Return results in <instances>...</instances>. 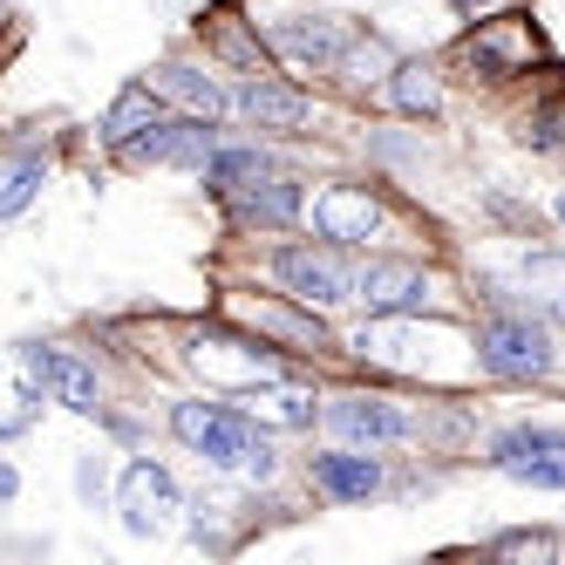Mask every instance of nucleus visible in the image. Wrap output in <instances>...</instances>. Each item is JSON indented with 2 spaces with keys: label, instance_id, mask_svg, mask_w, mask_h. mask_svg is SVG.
Wrapping results in <instances>:
<instances>
[{
  "label": "nucleus",
  "instance_id": "nucleus-39",
  "mask_svg": "<svg viewBox=\"0 0 565 565\" xmlns=\"http://www.w3.org/2000/svg\"><path fill=\"white\" fill-rule=\"evenodd\" d=\"M558 375H565V334H558Z\"/></svg>",
  "mask_w": 565,
  "mask_h": 565
},
{
  "label": "nucleus",
  "instance_id": "nucleus-29",
  "mask_svg": "<svg viewBox=\"0 0 565 565\" xmlns=\"http://www.w3.org/2000/svg\"><path fill=\"white\" fill-rule=\"evenodd\" d=\"M157 116H164V96H157L150 83H143V75H124V83H116V96L96 109V124L83 130V143L103 157V164H109V157L116 150H124L130 137H143L150 124H157Z\"/></svg>",
  "mask_w": 565,
  "mask_h": 565
},
{
  "label": "nucleus",
  "instance_id": "nucleus-37",
  "mask_svg": "<svg viewBox=\"0 0 565 565\" xmlns=\"http://www.w3.org/2000/svg\"><path fill=\"white\" fill-rule=\"evenodd\" d=\"M539 212H545V225H552V232H565V171H558V184H545Z\"/></svg>",
  "mask_w": 565,
  "mask_h": 565
},
{
  "label": "nucleus",
  "instance_id": "nucleus-36",
  "mask_svg": "<svg viewBox=\"0 0 565 565\" xmlns=\"http://www.w3.org/2000/svg\"><path fill=\"white\" fill-rule=\"evenodd\" d=\"M21 491H28V477H21V463L0 450V504H21Z\"/></svg>",
  "mask_w": 565,
  "mask_h": 565
},
{
  "label": "nucleus",
  "instance_id": "nucleus-22",
  "mask_svg": "<svg viewBox=\"0 0 565 565\" xmlns=\"http://www.w3.org/2000/svg\"><path fill=\"white\" fill-rule=\"evenodd\" d=\"M395 55H402V42H395L382 21L354 14L348 49H341L334 75H328V103H334V109H348V116H369V109H375V89H382V75L395 68Z\"/></svg>",
  "mask_w": 565,
  "mask_h": 565
},
{
  "label": "nucleus",
  "instance_id": "nucleus-34",
  "mask_svg": "<svg viewBox=\"0 0 565 565\" xmlns=\"http://www.w3.org/2000/svg\"><path fill=\"white\" fill-rule=\"evenodd\" d=\"M504 8H518V0H443L450 21H483V14H504Z\"/></svg>",
  "mask_w": 565,
  "mask_h": 565
},
{
  "label": "nucleus",
  "instance_id": "nucleus-8",
  "mask_svg": "<svg viewBox=\"0 0 565 565\" xmlns=\"http://www.w3.org/2000/svg\"><path fill=\"white\" fill-rule=\"evenodd\" d=\"M232 253V273L259 279V287L287 294V300H307L320 313L348 320L354 313V253L328 246L313 232H273V238H253V246H225Z\"/></svg>",
  "mask_w": 565,
  "mask_h": 565
},
{
  "label": "nucleus",
  "instance_id": "nucleus-18",
  "mask_svg": "<svg viewBox=\"0 0 565 565\" xmlns=\"http://www.w3.org/2000/svg\"><path fill=\"white\" fill-rule=\"evenodd\" d=\"M14 369L34 375L49 388V409L75 416V423H96V409L116 395V375H109V361L83 341H62V334H21L14 341Z\"/></svg>",
  "mask_w": 565,
  "mask_h": 565
},
{
  "label": "nucleus",
  "instance_id": "nucleus-26",
  "mask_svg": "<svg viewBox=\"0 0 565 565\" xmlns=\"http://www.w3.org/2000/svg\"><path fill=\"white\" fill-rule=\"evenodd\" d=\"M294 150H279V143H266V137H246V130H225L218 143H212V157L198 164V178H191V191L205 198V205H218V198H232V191H246L253 178H266L273 164H287Z\"/></svg>",
  "mask_w": 565,
  "mask_h": 565
},
{
  "label": "nucleus",
  "instance_id": "nucleus-20",
  "mask_svg": "<svg viewBox=\"0 0 565 565\" xmlns=\"http://www.w3.org/2000/svg\"><path fill=\"white\" fill-rule=\"evenodd\" d=\"M375 116H395V124H416V130H450L457 116V83L443 68L436 49H402L395 68L382 75L375 89Z\"/></svg>",
  "mask_w": 565,
  "mask_h": 565
},
{
  "label": "nucleus",
  "instance_id": "nucleus-1",
  "mask_svg": "<svg viewBox=\"0 0 565 565\" xmlns=\"http://www.w3.org/2000/svg\"><path fill=\"white\" fill-rule=\"evenodd\" d=\"M300 232L328 238L341 253H375V246H450L443 225L423 212V198H409L402 184L375 178L334 157L320 164L313 184H307V212H300Z\"/></svg>",
  "mask_w": 565,
  "mask_h": 565
},
{
  "label": "nucleus",
  "instance_id": "nucleus-30",
  "mask_svg": "<svg viewBox=\"0 0 565 565\" xmlns=\"http://www.w3.org/2000/svg\"><path fill=\"white\" fill-rule=\"evenodd\" d=\"M55 171H62L55 157H0V225H21L34 205H42Z\"/></svg>",
  "mask_w": 565,
  "mask_h": 565
},
{
  "label": "nucleus",
  "instance_id": "nucleus-21",
  "mask_svg": "<svg viewBox=\"0 0 565 565\" xmlns=\"http://www.w3.org/2000/svg\"><path fill=\"white\" fill-rule=\"evenodd\" d=\"M143 83L164 96V109H191V116H212V124H225V96H232V75L205 55L184 34V42H171L164 55H157L143 68Z\"/></svg>",
  "mask_w": 565,
  "mask_h": 565
},
{
  "label": "nucleus",
  "instance_id": "nucleus-35",
  "mask_svg": "<svg viewBox=\"0 0 565 565\" xmlns=\"http://www.w3.org/2000/svg\"><path fill=\"white\" fill-rule=\"evenodd\" d=\"M34 429H42V423H34V416H21V409H8V416H0V450H14V443H28Z\"/></svg>",
  "mask_w": 565,
  "mask_h": 565
},
{
  "label": "nucleus",
  "instance_id": "nucleus-16",
  "mask_svg": "<svg viewBox=\"0 0 565 565\" xmlns=\"http://www.w3.org/2000/svg\"><path fill=\"white\" fill-rule=\"evenodd\" d=\"M253 14H259V42H266L273 68H287V75H300V83L328 89V75H334V62L348 49L354 14L320 8V0H294V8H259V0H253Z\"/></svg>",
  "mask_w": 565,
  "mask_h": 565
},
{
  "label": "nucleus",
  "instance_id": "nucleus-12",
  "mask_svg": "<svg viewBox=\"0 0 565 565\" xmlns=\"http://www.w3.org/2000/svg\"><path fill=\"white\" fill-rule=\"evenodd\" d=\"M470 470L504 477L532 498H565V416H532V409L483 416Z\"/></svg>",
  "mask_w": 565,
  "mask_h": 565
},
{
  "label": "nucleus",
  "instance_id": "nucleus-5",
  "mask_svg": "<svg viewBox=\"0 0 565 565\" xmlns=\"http://www.w3.org/2000/svg\"><path fill=\"white\" fill-rule=\"evenodd\" d=\"M463 348L470 375L491 395H539L558 388V328L524 307H470L463 313Z\"/></svg>",
  "mask_w": 565,
  "mask_h": 565
},
{
  "label": "nucleus",
  "instance_id": "nucleus-24",
  "mask_svg": "<svg viewBox=\"0 0 565 565\" xmlns=\"http://www.w3.org/2000/svg\"><path fill=\"white\" fill-rule=\"evenodd\" d=\"M191 42L205 49L225 75H259V68H273V55L259 42L253 0H205V8L191 14Z\"/></svg>",
  "mask_w": 565,
  "mask_h": 565
},
{
  "label": "nucleus",
  "instance_id": "nucleus-28",
  "mask_svg": "<svg viewBox=\"0 0 565 565\" xmlns=\"http://www.w3.org/2000/svg\"><path fill=\"white\" fill-rule=\"evenodd\" d=\"M320 382L328 375H279V382H259L246 388L238 402H246V416L273 436H287V443H307L320 429Z\"/></svg>",
  "mask_w": 565,
  "mask_h": 565
},
{
  "label": "nucleus",
  "instance_id": "nucleus-10",
  "mask_svg": "<svg viewBox=\"0 0 565 565\" xmlns=\"http://www.w3.org/2000/svg\"><path fill=\"white\" fill-rule=\"evenodd\" d=\"M157 436H164L178 457H191L205 477H232L238 457L253 450L259 423L246 416V402H238V395L164 382V388H157Z\"/></svg>",
  "mask_w": 565,
  "mask_h": 565
},
{
  "label": "nucleus",
  "instance_id": "nucleus-25",
  "mask_svg": "<svg viewBox=\"0 0 565 565\" xmlns=\"http://www.w3.org/2000/svg\"><path fill=\"white\" fill-rule=\"evenodd\" d=\"M477 429H483L477 388H436V395L416 402V450L436 457V463H450V470H470Z\"/></svg>",
  "mask_w": 565,
  "mask_h": 565
},
{
  "label": "nucleus",
  "instance_id": "nucleus-4",
  "mask_svg": "<svg viewBox=\"0 0 565 565\" xmlns=\"http://www.w3.org/2000/svg\"><path fill=\"white\" fill-rule=\"evenodd\" d=\"M279 375H313V369H300L294 354H279L273 341H259L253 328H238V320L218 313V307L191 313V320H171V382L246 395V388L279 382Z\"/></svg>",
  "mask_w": 565,
  "mask_h": 565
},
{
  "label": "nucleus",
  "instance_id": "nucleus-31",
  "mask_svg": "<svg viewBox=\"0 0 565 565\" xmlns=\"http://www.w3.org/2000/svg\"><path fill=\"white\" fill-rule=\"evenodd\" d=\"M89 429L109 443L116 457H130V450H150V443H157V409H150V402H137V395H109Z\"/></svg>",
  "mask_w": 565,
  "mask_h": 565
},
{
  "label": "nucleus",
  "instance_id": "nucleus-7",
  "mask_svg": "<svg viewBox=\"0 0 565 565\" xmlns=\"http://www.w3.org/2000/svg\"><path fill=\"white\" fill-rule=\"evenodd\" d=\"M354 313H470L457 246L354 253Z\"/></svg>",
  "mask_w": 565,
  "mask_h": 565
},
{
  "label": "nucleus",
  "instance_id": "nucleus-19",
  "mask_svg": "<svg viewBox=\"0 0 565 565\" xmlns=\"http://www.w3.org/2000/svg\"><path fill=\"white\" fill-rule=\"evenodd\" d=\"M225 130H232V124H212V116H191V109H164L143 137H130L124 150H116L103 171H130V178L171 171V178H198V164L212 157V143H218Z\"/></svg>",
  "mask_w": 565,
  "mask_h": 565
},
{
  "label": "nucleus",
  "instance_id": "nucleus-2",
  "mask_svg": "<svg viewBox=\"0 0 565 565\" xmlns=\"http://www.w3.org/2000/svg\"><path fill=\"white\" fill-rule=\"evenodd\" d=\"M341 354L354 375H382L416 395L477 388L470 348H463V313H348Z\"/></svg>",
  "mask_w": 565,
  "mask_h": 565
},
{
  "label": "nucleus",
  "instance_id": "nucleus-14",
  "mask_svg": "<svg viewBox=\"0 0 565 565\" xmlns=\"http://www.w3.org/2000/svg\"><path fill=\"white\" fill-rule=\"evenodd\" d=\"M294 463H300V491L320 511H375V504H395V457L388 450L307 436V443H294Z\"/></svg>",
  "mask_w": 565,
  "mask_h": 565
},
{
  "label": "nucleus",
  "instance_id": "nucleus-3",
  "mask_svg": "<svg viewBox=\"0 0 565 565\" xmlns=\"http://www.w3.org/2000/svg\"><path fill=\"white\" fill-rule=\"evenodd\" d=\"M436 55L450 68L457 96H483V103H518L524 89H539L545 75L565 68L532 0H518L504 14H483V21H457V34Z\"/></svg>",
  "mask_w": 565,
  "mask_h": 565
},
{
  "label": "nucleus",
  "instance_id": "nucleus-33",
  "mask_svg": "<svg viewBox=\"0 0 565 565\" xmlns=\"http://www.w3.org/2000/svg\"><path fill=\"white\" fill-rule=\"evenodd\" d=\"M491 558H558L565 552V532L558 524H504V532L483 539Z\"/></svg>",
  "mask_w": 565,
  "mask_h": 565
},
{
  "label": "nucleus",
  "instance_id": "nucleus-15",
  "mask_svg": "<svg viewBox=\"0 0 565 565\" xmlns=\"http://www.w3.org/2000/svg\"><path fill=\"white\" fill-rule=\"evenodd\" d=\"M184 498H191V483L178 477L171 457H157V443H150V450L116 457L109 511H116V524H124V539H137V545H164V539H178Z\"/></svg>",
  "mask_w": 565,
  "mask_h": 565
},
{
  "label": "nucleus",
  "instance_id": "nucleus-32",
  "mask_svg": "<svg viewBox=\"0 0 565 565\" xmlns=\"http://www.w3.org/2000/svg\"><path fill=\"white\" fill-rule=\"evenodd\" d=\"M68 483H75V504L83 511H109V483H116V450L96 436L89 450H75V463H68Z\"/></svg>",
  "mask_w": 565,
  "mask_h": 565
},
{
  "label": "nucleus",
  "instance_id": "nucleus-11",
  "mask_svg": "<svg viewBox=\"0 0 565 565\" xmlns=\"http://www.w3.org/2000/svg\"><path fill=\"white\" fill-rule=\"evenodd\" d=\"M416 388L382 382V375H328L320 382V429L313 436H334V443H361V450H416Z\"/></svg>",
  "mask_w": 565,
  "mask_h": 565
},
{
  "label": "nucleus",
  "instance_id": "nucleus-23",
  "mask_svg": "<svg viewBox=\"0 0 565 565\" xmlns=\"http://www.w3.org/2000/svg\"><path fill=\"white\" fill-rule=\"evenodd\" d=\"M498 253L518 279V307L552 320L565 334V232H532V238H498Z\"/></svg>",
  "mask_w": 565,
  "mask_h": 565
},
{
  "label": "nucleus",
  "instance_id": "nucleus-27",
  "mask_svg": "<svg viewBox=\"0 0 565 565\" xmlns=\"http://www.w3.org/2000/svg\"><path fill=\"white\" fill-rule=\"evenodd\" d=\"M511 143L532 157V164L565 171V68L511 103Z\"/></svg>",
  "mask_w": 565,
  "mask_h": 565
},
{
  "label": "nucleus",
  "instance_id": "nucleus-38",
  "mask_svg": "<svg viewBox=\"0 0 565 565\" xmlns=\"http://www.w3.org/2000/svg\"><path fill=\"white\" fill-rule=\"evenodd\" d=\"M14 49H21V14H14V0H0V62Z\"/></svg>",
  "mask_w": 565,
  "mask_h": 565
},
{
  "label": "nucleus",
  "instance_id": "nucleus-9",
  "mask_svg": "<svg viewBox=\"0 0 565 565\" xmlns=\"http://www.w3.org/2000/svg\"><path fill=\"white\" fill-rule=\"evenodd\" d=\"M212 307L232 313L238 328H253L259 341H273L279 354H294L300 369H313V375H341V369H348V354H341V320L320 313V307H307V300H287V294L259 287V279H246V273H225L218 294H212Z\"/></svg>",
  "mask_w": 565,
  "mask_h": 565
},
{
  "label": "nucleus",
  "instance_id": "nucleus-17",
  "mask_svg": "<svg viewBox=\"0 0 565 565\" xmlns=\"http://www.w3.org/2000/svg\"><path fill=\"white\" fill-rule=\"evenodd\" d=\"M348 143L341 157L361 171H375L388 184H402L409 198H423V184L443 178V164H450V150H443V130H416V124H395V116H348Z\"/></svg>",
  "mask_w": 565,
  "mask_h": 565
},
{
  "label": "nucleus",
  "instance_id": "nucleus-6",
  "mask_svg": "<svg viewBox=\"0 0 565 565\" xmlns=\"http://www.w3.org/2000/svg\"><path fill=\"white\" fill-rule=\"evenodd\" d=\"M348 109L328 103V89L300 83L287 68H259V75H232V96H225V124L246 130V137H266L279 150H328L341 157V143L328 137Z\"/></svg>",
  "mask_w": 565,
  "mask_h": 565
},
{
  "label": "nucleus",
  "instance_id": "nucleus-13",
  "mask_svg": "<svg viewBox=\"0 0 565 565\" xmlns=\"http://www.w3.org/2000/svg\"><path fill=\"white\" fill-rule=\"evenodd\" d=\"M320 164H334L328 150H294L287 164H273L266 178H253L246 191H232L212 205L218 218V246H253V238H273V232H300V212H307V184Z\"/></svg>",
  "mask_w": 565,
  "mask_h": 565
}]
</instances>
